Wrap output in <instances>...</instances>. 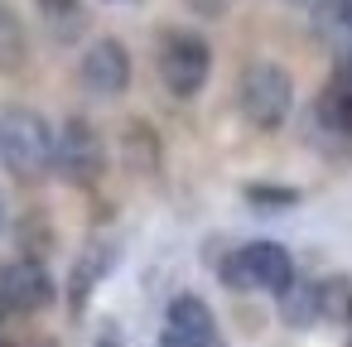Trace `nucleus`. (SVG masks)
I'll use <instances>...</instances> for the list:
<instances>
[{
    "label": "nucleus",
    "instance_id": "obj_11",
    "mask_svg": "<svg viewBox=\"0 0 352 347\" xmlns=\"http://www.w3.org/2000/svg\"><path fill=\"white\" fill-rule=\"evenodd\" d=\"M25 58H30L25 25L15 20V10H6V5H0V68H6V73H15Z\"/></svg>",
    "mask_w": 352,
    "mask_h": 347
},
{
    "label": "nucleus",
    "instance_id": "obj_12",
    "mask_svg": "<svg viewBox=\"0 0 352 347\" xmlns=\"http://www.w3.org/2000/svg\"><path fill=\"white\" fill-rule=\"evenodd\" d=\"M34 5H39L44 25H49L58 39H73V34L82 30V0H34Z\"/></svg>",
    "mask_w": 352,
    "mask_h": 347
},
{
    "label": "nucleus",
    "instance_id": "obj_21",
    "mask_svg": "<svg viewBox=\"0 0 352 347\" xmlns=\"http://www.w3.org/2000/svg\"><path fill=\"white\" fill-rule=\"evenodd\" d=\"M6 313H10V304H6V294H0V318H6Z\"/></svg>",
    "mask_w": 352,
    "mask_h": 347
},
{
    "label": "nucleus",
    "instance_id": "obj_8",
    "mask_svg": "<svg viewBox=\"0 0 352 347\" xmlns=\"http://www.w3.org/2000/svg\"><path fill=\"white\" fill-rule=\"evenodd\" d=\"M111 265H116V246H107V241H92V246L78 256V265H73V275H68V309H73V313L87 309L92 289L107 280Z\"/></svg>",
    "mask_w": 352,
    "mask_h": 347
},
{
    "label": "nucleus",
    "instance_id": "obj_16",
    "mask_svg": "<svg viewBox=\"0 0 352 347\" xmlns=\"http://www.w3.org/2000/svg\"><path fill=\"white\" fill-rule=\"evenodd\" d=\"M188 5H193L198 15H222V10H227V0H188Z\"/></svg>",
    "mask_w": 352,
    "mask_h": 347
},
{
    "label": "nucleus",
    "instance_id": "obj_18",
    "mask_svg": "<svg viewBox=\"0 0 352 347\" xmlns=\"http://www.w3.org/2000/svg\"><path fill=\"white\" fill-rule=\"evenodd\" d=\"M338 15H342V20L352 25V0H338Z\"/></svg>",
    "mask_w": 352,
    "mask_h": 347
},
{
    "label": "nucleus",
    "instance_id": "obj_6",
    "mask_svg": "<svg viewBox=\"0 0 352 347\" xmlns=\"http://www.w3.org/2000/svg\"><path fill=\"white\" fill-rule=\"evenodd\" d=\"M0 294H6L10 313H39L54 304V275L39 260L20 256L10 265H0Z\"/></svg>",
    "mask_w": 352,
    "mask_h": 347
},
{
    "label": "nucleus",
    "instance_id": "obj_19",
    "mask_svg": "<svg viewBox=\"0 0 352 347\" xmlns=\"http://www.w3.org/2000/svg\"><path fill=\"white\" fill-rule=\"evenodd\" d=\"M294 5H304V10H318V5H323V0H294Z\"/></svg>",
    "mask_w": 352,
    "mask_h": 347
},
{
    "label": "nucleus",
    "instance_id": "obj_2",
    "mask_svg": "<svg viewBox=\"0 0 352 347\" xmlns=\"http://www.w3.org/2000/svg\"><path fill=\"white\" fill-rule=\"evenodd\" d=\"M236 102H241V116L256 126V131H280L289 107H294V78L270 63V58H256L241 68V82H236Z\"/></svg>",
    "mask_w": 352,
    "mask_h": 347
},
{
    "label": "nucleus",
    "instance_id": "obj_13",
    "mask_svg": "<svg viewBox=\"0 0 352 347\" xmlns=\"http://www.w3.org/2000/svg\"><path fill=\"white\" fill-rule=\"evenodd\" d=\"M323 116H328V126H342V131H352V63L338 73V82L328 87V97H323Z\"/></svg>",
    "mask_w": 352,
    "mask_h": 347
},
{
    "label": "nucleus",
    "instance_id": "obj_17",
    "mask_svg": "<svg viewBox=\"0 0 352 347\" xmlns=\"http://www.w3.org/2000/svg\"><path fill=\"white\" fill-rule=\"evenodd\" d=\"M97 347H121V333H116V323H107V333L97 337Z\"/></svg>",
    "mask_w": 352,
    "mask_h": 347
},
{
    "label": "nucleus",
    "instance_id": "obj_5",
    "mask_svg": "<svg viewBox=\"0 0 352 347\" xmlns=\"http://www.w3.org/2000/svg\"><path fill=\"white\" fill-rule=\"evenodd\" d=\"M102 169H107V145H102L97 126L82 121V116H68L58 140H54V174H63L68 183L87 188V183L102 179Z\"/></svg>",
    "mask_w": 352,
    "mask_h": 347
},
{
    "label": "nucleus",
    "instance_id": "obj_1",
    "mask_svg": "<svg viewBox=\"0 0 352 347\" xmlns=\"http://www.w3.org/2000/svg\"><path fill=\"white\" fill-rule=\"evenodd\" d=\"M54 140L58 135L49 131V121L30 107H15L0 121V159L20 183H39L44 174H54Z\"/></svg>",
    "mask_w": 352,
    "mask_h": 347
},
{
    "label": "nucleus",
    "instance_id": "obj_22",
    "mask_svg": "<svg viewBox=\"0 0 352 347\" xmlns=\"http://www.w3.org/2000/svg\"><path fill=\"white\" fill-rule=\"evenodd\" d=\"M0 347H15V342H10V337H0Z\"/></svg>",
    "mask_w": 352,
    "mask_h": 347
},
{
    "label": "nucleus",
    "instance_id": "obj_14",
    "mask_svg": "<svg viewBox=\"0 0 352 347\" xmlns=\"http://www.w3.org/2000/svg\"><path fill=\"white\" fill-rule=\"evenodd\" d=\"M246 203L251 208H294L299 203V188H289V183H246Z\"/></svg>",
    "mask_w": 352,
    "mask_h": 347
},
{
    "label": "nucleus",
    "instance_id": "obj_4",
    "mask_svg": "<svg viewBox=\"0 0 352 347\" xmlns=\"http://www.w3.org/2000/svg\"><path fill=\"white\" fill-rule=\"evenodd\" d=\"M212 73V49L203 34H188V30H174L164 34L160 44V78L174 97H198L203 82Z\"/></svg>",
    "mask_w": 352,
    "mask_h": 347
},
{
    "label": "nucleus",
    "instance_id": "obj_20",
    "mask_svg": "<svg viewBox=\"0 0 352 347\" xmlns=\"http://www.w3.org/2000/svg\"><path fill=\"white\" fill-rule=\"evenodd\" d=\"M0 232H6V198H0Z\"/></svg>",
    "mask_w": 352,
    "mask_h": 347
},
{
    "label": "nucleus",
    "instance_id": "obj_3",
    "mask_svg": "<svg viewBox=\"0 0 352 347\" xmlns=\"http://www.w3.org/2000/svg\"><path fill=\"white\" fill-rule=\"evenodd\" d=\"M222 284L227 289H265V294H285L299 275H294V260L280 241H251L232 256H222L217 265Z\"/></svg>",
    "mask_w": 352,
    "mask_h": 347
},
{
    "label": "nucleus",
    "instance_id": "obj_15",
    "mask_svg": "<svg viewBox=\"0 0 352 347\" xmlns=\"http://www.w3.org/2000/svg\"><path fill=\"white\" fill-rule=\"evenodd\" d=\"M160 347H208V342H198V337H188V333H179V328H169V323H164Z\"/></svg>",
    "mask_w": 352,
    "mask_h": 347
},
{
    "label": "nucleus",
    "instance_id": "obj_10",
    "mask_svg": "<svg viewBox=\"0 0 352 347\" xmlns=\"http://www.w3.org/2000/svg\"><path fill=\"white\" fill-rule=\"evenodd\" d=\"M280 318L289 328H314L323 318V284L314 280H294L285 294H280Z\"/></svg>",
    "mask_w": 352,
    "mask_h": 347
},
{
    "label": "nucleus",
    "instance_id": "obj_23",
    "mask_svg": "<svg viewBox=\"0 0 352 347\" xmlns=\"http://www.w3.org/2000/svg\"><path fill=\"white\" fill-rule=\"evenodd\" d=\"M347 347H352V337H347Z\"/></svg>",
    "mask_w": 352,
    "mask_h": 347
},
{
    "label": "nucleus",
    "instance_id": "obj_9",
    "mask_svg": "<svg viewBox=\"0 0 352 347\" xmlns=\"http://www.w3.org/2000/svg\"><path fill=\"white\" fill-rule=\"evenodd\" d=\"M164 323H169V328H179V333H188V337H198V342H208V347H227V342H222V333H217L212 309H208L198 294H174V299H169Z\"/></svg>",
    "mask_w": 352,
    "mask_h": 347
},
{
    "label": "nucleus",
    "instance_id": "obj_7",
    "mask_svg": "<svg viewBox=\"0 0 352 347\" xmlns=\"http://www.w3.org/2000/svg\"><path fill=\"white\" fill-rule=\"evenodd\" d=\"M82 87L92 97H121L131 87V54L121 39H97L87 54H82Z\"/></svg>",
    "mask_w": 352,
    "mask_h": 347
}]
</instances>
